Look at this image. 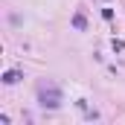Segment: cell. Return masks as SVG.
<instances>
[{
    "instance_id": "obj_1",
    "label": "cell",
    "mask_w": 125,
    "mask_h": 125,
    "mask_svg": "<svg viewBox=\"0 0 125 125\" xmlns=\"http://www.w3.org/2000/svg\"><path fill=\"white\" fill-rule=\"evenodd\" d=\"M38 105L55 111V108L61 105V90H58L55 84H38Z\"/></svg>"
},
{
    "instance_id": "obj_2",
    "label": "cell",
    "mask_w": 125,
    "mask_h": 125,
    "mask_svg": "<svg viewBox=\"0 0 125 125\" xmlns=\"http://www.w3.org/2000/svg\"><path fill=\"white\" fill-rule=\"evenodd\" d=\"M21 79H23L21 70H6V73H3V84H15V82H21Z\"/></svg>"
},
{
    "instance_id": "obj_3",
    "label": "cell",
    "mask_w": 125,
    "mask_h": 125,
    "mask_svg": "<svg viewBox=\"0 0 125 125\" xmlns=\"http://www.w3.org/2000/svg\"><path fill=\"white\" fill-rule=\"evenodd\" d=\"M73 26H76V29H84V26H87V23H84V15H76V18H73Z\"/></svg>"
}]
</instances>
